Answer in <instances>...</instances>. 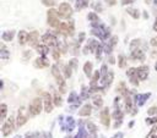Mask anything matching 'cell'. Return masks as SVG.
<instances>
[{
	"mask_svg": "<svg viewBox=\"0 0 157 138\" xmlns=\"http://www.w3.org/2000/svg\"><path fill=\"white\" fill-rule=\"evenodd\" d=\"M52 75L54 76V78L57 81V85L59 86L60 93H65L66 92V83H65V80H64V77L61 76L60 71H59V69H58L57 65L52 66Z\"/></svg>",
	"mask_w": 157,
	"mask_h": 138,
	"instance_id": "obj_1",
	"label": "cell"
},
{
	"mask_svg": "<svg viewBox=\"0 0 157 138\" xmlns=\"http://www.w3.org/2000/svg\"><path fill=\"white\" fill-rule=\"evenodd\" d=\"M47 22L50 27H59V15H58V11L54 9H49L47 12Z\"/></svg>",
	"mask_w": 157,
	"mask_h": 138,
	"instance_id": "obj_2",
	"label": "cell"
},
{
	"mask_svg": "<svg viewBox=\"0 0 157 138\" xmlns=\"http://www.w3.org/2000/svg\"><path fill=\"white\" fill-rule=\"evenodd\" d=\"M42 111V99L40 98H34L32 100V103L30 104V107H28V112L32 116H37Z\"/></svg>",
	"mask_w": 157,
	"mask_h": 138,
	"instance_id": "obj_3",
	"label": "cell"
},
{
	"mask_svg": "<svg viewBox=\"0 0 157 138\" xmlns=\"http://www.w3.org/2000/svg\"><path fill=\"white\" fill-rule=\"evenodd\" d=\"M58 15L61 19H69L73 15V9L69 3H61L59 5V10H58Z\"/></svg>",
	"mask_w": 157,
	"mask_h": 138,
	"instance_id": "obj_4",
	"label": "cell"
},
{
	"mask_svg": "<svg viewBox=\"0 0 157 138\" xmlns=\"http://www.w3.org/2000/svg\"><path fill=\"white\" fill-rule=\"evenodd\" d=\"M13 131H14V117H10L3 125L1 132H3L4 137H8V136H10L11 133H13Z\"/></svg>",
	"mask_w": 157,
	"mask_h": 138,
	"instance_id": "obj_5",
	"label": "cell"
},
{
	"mask_svg": "<svg viewBox=\"0 0 157 138\" xmlns=\"http://www.w3.org/2000/svg\"><path fill=\"white\" fill-rule=\"evenodd\" d=\"M42 42L45 45H48V46L58 48V39L54 37L53 34H50V33H45L42 37Z\"/></svg>",
	"mask_w": 157,
	"mask_h": 138,
	"instance_id": "obj_6",
	"label": "cell"
},
{
	"mask_svg": "<svg viewBox=\"0 0 157 138\" xmlns=\"http://www.w3.org/2000/svg\"><path fill=\"white\" fill-rule=\"evenodd\" d=\"M126 76L130 78V83L133 86H139V76H137V71L136 69H129L126 71Z\"/></svg>",
	"mask_w": 157,
	"mask_h": 138,
	"instance_id": "obj_7",
	"label": "cell"
},
{
	"mask_svg": "<svg viewBox=\"0 0 157 138\" xmlns=\"http://www.w3.org/2000/svg\"><path fill=\"white\" fill-rule=\"evenodd\" d=\"M43 98H44V111L49 114L53 110V99H52V95L49 93H44Z\"/></svg>",
	"mask_w": 157,
	"mask_h": 138,
	"instance_id": "obj_8",
	"label": "cell"
},
{
	"mask_svg": "<svg viewBox=\"0 0 157 138\" xmlns=\"http://www.w3.org/2000/svg\"><path fill=\"white\" fill-rule=\"evenodd\" d=\"M101 122L103 126H106V127H109V125H110V117H109V110H108V107H103L102 111H101Z\"/></svg>",
	"mask_w": 157,
	"mask_h": 138,
	"instance_id": "obj_9",
	"label": "cell"
},
{
	"mask_svg": "<svg viewBox=\"0 0 157 138\" xmlns=\"http://www.w3.org/2000/svg\"><path fill=\"white\" fill-rule=\"evenodd\" d=\"M33 65H34V67H37V69H45V67H49V61L45 56H39L34 60Z\"/></svg>",
	"mask_w": 157,
	"mask_h": 138,
	"instance_id": "obj_10",
	"label": "cell"
},
{
	"mask_svg": "<svg viewBox=\"0 0 157 138\" xmlns=\"http://www.w3.org/2000/svg\"><path fill=\"white\" fill-rule=\"evenodd\" d=\"M136 71H137L139 80L145 81V80L147 78V76H149L150 69H149V66H140V67H137V69H136Z\"/></svg>",
	"mask_w": 157,
	"mask_h": 138,
	"instance_id": "obj_11",
	"label": "cell"
},
{
	"mask_svg": "<svg viewBox=\"0 0 157 138\" xmlns=\"http://www.w3.org/2000/svg\"><path fill=\"white\" fill-rule=\"evenodd\" d=\"M151 97V93H144V94H136L135 97V104L136 106H142L149 98Z\"/></svg>",
	"mask_w": 157,
	"mask_h": 138,
	"instance_id": "obj_12",
	"label": "cell"
},
{
	"mask_svg": "<svg viewBox=\"0 0 157 138\" xmlns=\"http://www.w3.org/2000/svg\"><path fill=\"white\" fill-rule=\"evenodd\" d=\"M113 78H114V74H113V71H108V72L106 74V76H103V80L101 81L102 83V87H108L110 86V83L113 82Z\"/></svg>",
	"mask_w": 157,
	"mask_h": 138,
	"instance_id": "obj_13",
	"label": "cell"
},
{
	"mask_svg": "<svg viewBox=\"0 0 157 138\" xmlns=\"http://www.w3.org/2000/svg\"><path fill=\"white\" fill-rule=\"evenodd\" d=\"M131 58L134 60H139V61H144L145 60V54L141 49H139V48H135V49L131 50Z\"/></svg>",
	"mask_w": 157,
	"mask_h": 138,
	"instance_id": "obj_14",
	"label": "cell"
},
{
	"mask_svg": "<svg viewBox=\"0 0 157 138\" xmlns=\"http://www.w3.org/2000/svg\"><path fill=\"white\" fill-rule=\"evenodd\" d=\"M117 42H118V37H117V35H114V37L110 38L108 40V43L106 44V46H104V53H106V54H110V53H112L113 46L117 44Z\"/></svg>",
	"mask_w": 157,
	"mask_h": 138,
	"instance_id": "obj_15",
	"label": "cell"
},
{
	"mask_svg": "<svg viewBox=\"0 0 157 138\" xmlns=\"http://www.w3.org/2000/svg\"><path fill=\"white\" fill-rule=\"evenodd\" d=\"M27 116L24 115V107H21V109L19 110V114H17V119H16V121H17V126L19 127H21V126H24L26 122H27Z\"/></svg>",
	"mask_w": 157,
	"mask_h": 138,
	"instance_id": "obj_16",
	"label": "cell"
},
{
	"mask_svg": "<svg viewBox=\"0 0 157 138\" xmlns=\"http://www.w3.org/2000/svg\"><path fill=\"white\" fill-rule=\"evenodd\" d=\"M61 127L63 130H65V131H73L74 127H75V121H74V119L71 116H69L66 120H65V123H61Z\"/></svg>",
	"mask_w": 157,
	"mask_h": 138,
	"instance_id": "obj_17",
	"label": "cell"
},
{
	"mask_svg": "<svg viewBox=\"0 0 157 138\" xmlns=\"http://www.w3.org/2000/svg\"><path fill=\"white\" fill-rule=\"evenodd\" d=\"M28 35H30V34H28L26 31H20L19 32V35H17V37H19V43L21 45L26 44L28 42Z\"/></svg>",
	"mask_w": 157,
	"mask_h": 138,
	"instance_id": "obj_18",
	"label": "cell"
},
{
	"mask_svg": "<svg viewBox=\"0 0 157 138\" xmlns=\"http://www.w3.org/2000/svg\"><path fill=\"white\" fill-rule=\"evenodd\" d=\"M38 38H39L38 32H37V31H32V32L30 33V35H28V42H30V44H31V45L34 46V45L37 44Z\"/></svg>",
	"mask_w": 157,
	"mask_h": 138,
	"instance_id": "obj_19",
	"label": "cell"
},
{
	"mask_svg": "<svg viewBox=\"0 0 157 138\" xmlns=\"http://www.w3.org/2000/svg\"><path fill=\"white\" fill-rule=\"evenodd\" d=\"M91 112H92V107H91V105H90V104H86V105H84V106L80 109L79 115H80V116H89Z\"/></svg>",
	"mask_w": 157,
	"mask_h": 138,
	"instance_id": "obj_20",
	"label": "cell"
},
{
	"mask_svg": "<svg viewBox=\"0 0 157 138\" xmlns=\"http://www.w3.org/2000/svg\"><path fill=\"white\" fill-rule=\"evenodd\" d=\"M89 1L90 0H76V3H75V9L80 11V10L87 8L89 6Z\"/></svg>",
	"mask_w": 157,
	"mask_h": 138,
	"instance_id": "obj_21",
	"label": "cell"
},
{
	"mask_svg": "<svg viewBox=\"0 0 157 138\" xmlns=\"http://www.w3.org/2000/svg\"><path fill=\"white\" fill-rule=\"evenodd\" d=\"M36 49H37V53L39 54L40 56H45L49 53V48H48V45H45V44L44 45H37Z\"/></svg>",
	"mask_w": 157,
	"mask_h": 138,
	"instance_id": "obj_22",
	"label": "cell"
},
{
	"mask_svg": "<svg viewBox=\"0 0 157 138\" xmlns=\"http://www.w3.org/2000/svg\"><path fill=\"white\" fill-rule=\"evenodd\" d=\"M14 37H15V31H6L1 35L3 40H5V42H11L14 39Z\"/></svg>",
	"mask_w": 157,
	"mask_h": 138,
	"instance_id": "obj_23",
	"label": "cell"
},
{
	"mask_svg": "<svg viewBox=\"0 0 157 138\" xmlns=\"http://www.w3.org/2000/svg\"><path fill=\"white\" fill-rule=\"evenodd\" d=\"M131 109H133V100H131V98L129 97V95L125 94V111L128 114H130V112H133Z\"/></svg>",
	"mask_w": 157,
	"mask_h": 138,
	"instance_id": "obj_24",
	"label": "cell"
},
{
	"mask_svg": "<svg viewBox=\"0 0 157 138\" xmlns=\"http://www.w3.org/2000/svg\"><path fill=\"white\" fill-rule=\"evenodd\" d=\"M92 67H94L92 62H90V61L85 62V65H84V72H85V75L87 77H91V75H92Z\"/></svg>",
	"mask_w": 157,
	"mask_h": 138,
	"instance_id": "obj_25",
	"label": "cell"
},
{
	"mask_svg": "<svg viewBox=\"0 0 157 138\" xmlns=\"http://www.w3.org/2000/svg\"><path fill=\"white\" fill-rule=\"evenodd\" d=\"M58 32L63 35H69V28H68V23H60L58 27Z\"/></svg>",
	"mask_w": 157,
	"mask_h": 138,
	"instance_id": "obj_26",
	"label": "cell"
},
{
	"mask_svg": "<svg viewBox=\"0 0 157 138\" xmlns=\"http://www.w3.org/2000/svg\"><path fill=\"white\" fill-rule=\"evenodd\" d=\"M0 48H1V50H0V58H1L3 60L9 59V58H10V54H9V51H8L6 48H5V45L1 44V45H0Z\"/></svg>",
	"mask_w": 157,
	"mask_h": 138,
	"instance_id": "obj_27",
	"label": "cell"
},
{
	"mask_svg": "<svg viewBox=\"0 0 157 138\" xmlns=\"http://www.w3.org/2000/svg\"><path fill=\"white\" fill-rule=\"evenodd\" d=\"M113 119L115 120V121H121V120H123V111H121L119 107H117V109L114 110V112H113Z\"/></svg>",
	"mask_w": 157,
	"mask_h": 138,
	"instance_id": "obj_28",
	"label": "cell"
},
{
	"mask_svg": "<svg viewBox=\"0 0 157 138\" xmlns=\"http://www.w3.org/2000/svg\"><path fill=\"white\" fill-rule=\"evenodd\" d=\"M87 130L89 132H91L94 135V138H96V133H97V126L94 122H87Z\"/></svg>",
	"mask_w": 157,
	"mask_h": 138,
	"instance_id": "obj_29",
	"label": "cell"
},
{
	"mask_svg": "<svg viewBox=\"0 0 157 138\" xmlns=\"http://www.w3.org/2000/svg\"><path fill=\"white\" fill-rule=\"evenodd\" d=\"M126 12L129 14L130 16H133V19H135V20H137L139 17H140V14H139V11H137L136 9H131V8H128V9H126Z\"/></svg>",
	"mask_w": 157,
	"mask_h": 138,
	"instance_id": "obj_30",
	"label": "cell"
},
{
	"mask_svg": "<svg viewBox=\"0 0 157 138\" xmlns=\"http://www.w3.org/2000/svg\"><path fill=\"white\" fill-rule=\"evenodd\" d=\"M115 91H117V93H120V94H126V86H125V83L124 82H120L119 85L117 86V89H115Z\"/></svg>",
	"mask_w": 157,
	"mask_h": 138,
	"instance_id": "obj_31",
	"label": "cell"
},
{
	"mask_svg": "<svg viewBox=\"0 0 157 138\" xmlns=\"http://www.w3.org/2000/svg\"><path fill=\"white\" fill-rule=\"evenodd\" d=\"M0 111H1V114H0V120H5V117H6V112H8V106L6 104H1L0 105Z\"/></svg>",
	"mask_w": 157,
	"mask_h": 138,
	"instance_id": "obj_32",
	"label": "cell"
},
{
	"mask_svg": "<svg viewBox=\"0 0 157 138\" xmlns=\"http://www.w3.org/2000/svg\"><path fill=\"white\" fill-rule=\"evenodd\" d=\"M118 66L120 69H125V66H126V59L124 55H119L118 56Z\"/></svg>",
	"mask_w": 157,
	"mask_h": 138,
	"instance_id": "obj_33",
	"label": "cell"
},
{
	"mask_svg": "<svg viewBox=\"0 0 157 138\" xmlns=\"http://www.w3.org/2000/svg\"><path fill=\"white\" fill-rule=\"evenodd\" d=\"M53 103H54V105L55 106H61V104H63V99H61V97L58 93H55L54 94V98H53Z\"/></svg>",
	"mask_w": 157,
	"mask_h": 138,
	"instance_id": "obj_34",
	"label": "cell"
},
{
	"mask_svg": "<svg viewBox=\"0 0 157 138\" xmlns=\"http://www.w3.org/2000/svg\"><path fill=\"white\" fill-rule=\"evenodd\" d=\"M94 104H95L97 107H102V105H103V99L100 97V95H95V97H94Z\"/></svg>",
	"mask_w": 157,
	"mask_h": 138,
	"instance_id": "obj_35",
	"label": "cell"
},
{
	"mask_svg": "<svg viewBox=\"0 0 157 138\" xmlns=\"http://www.w3.org/2000/svg\"><path fill=\"white\" fill-rule=\"evenodd\" d=\"M87 20L91 21L92 23H95V22H98V21H100V19H98V16H97L95 12H90L89 15H87Z\"/></svg>",
	"mask_w": 157,
	"mask_h": 138,
	"instance_id": "obj_36",
	"label": "cell"
},
{
	"mask_svg": "<svg viewBox=\"0 0 157 138\" xmlns=\"http://www.w3.org/2000/svg\"><path fill=\"white\" fill-rule=\"evenodd\" d=\"M64 74H65V78H70V77H71L73 71H71L70 65H65V66H64Z\"/></svg>",
	"mask_w": 157,
	"mask_h": 138,
	"instance_id": "obj_37",
	"label": "cell"
},
{
	"mask_svg": "<svg viewBox=\"0 0 157 138\" xmlns=\"http://www.w3.org/2000/svg\"><path fill=\"white\" fill-rule=\"evenodd\" d=\"M75 100L77 101V104L80 103V99H79V98H76V93H75V92H71V94H70V97H69L68 101H69V103H74Z\"/></svg>",
	"mask_w": 157,
	"mask_h": 138,
	"instance_id": "obj_38",
	"label": "cell"
},
{
	"mask_svg": "<svg viewBox=\"0 0 157 138\" xmlns=\"http://www.w3.org/2000/svg\"><path fill=\"white\" fill-rule=\"evenodd\" d=\"M102 51H104V50H103V46L100 44V45H98V48L96 49V58H97V60H101V58H102Z\"/></svg>",
	"mask_w": 157,
	"mask_h": 138,
	"instance_id": "obj_39",
	"label": "cell"
},
{
	"mask_svg": "<svg viewBox=\"0 0 157 138\" xmlns=\"http://www.w3.org/2000/svg\"><path fill=\"white\" fill-rule=\"evenodd\" d=\"M146 138H157V127H154L152 130H151Z\"/></svg>",
	"mask_w": 157,
	"mask_h": 138,
	"instance_id": "obj_40",
	"label": "cell"
},
{
	"mask_svg": "<svg viewBox=\"0 0 157 138\" xmlns=\"http://www.w3.org/2000/svg\"><path fill=\"white\" fill-rule=\"evenodd\" d=\"M60 55H61L60 49H59V48H55V49L53 50V58H54V60H59Z\"/></svg>",
	"mask_w": 157,
	"mask_h": 138,
	"instance_id": "obj_41",
	"label": "cell"
},
{
	"mask_svg": "<svg viewBox=\"0 0 157 138\" xmlns=\"http://www.w3.org/2000/svg\"><path fill=\"white\" fill-rule=\"evenodd\" d=\"M68 28H69V35H73V34H74V31H75V28H74V22H73V21H69V22H68Z\"/></svg>",
	"mask_w": 157,
	"mask_h": 138,
	"instance_id": "obj_42",
	"label": "cell"
},
{
	"mask_svg": "<svg viewBox=\"0 0 157 138\" xmlns=\"http://www.w3.org/2000/svg\"><path fill=\"white\" fill-rule=\"evenodd\" d=\"M42 4L44 5V6H54L55 1L54 0H42Z\"/></svg>",
	"mask_w": 157,
	"mask_h": 138,
	"instance_id": "obj_43",
	"label": "cell"
},
{
	"mask_svg": "<svg viewBox=\"0 0 157 138\" xmlns=\"http://www.w3.org/2000/svg\"><path fill=\"white\" fill-rule=\"evenodd\" d=\"M147 114H149V115L150 116H152V115H155V114H157V106H151L150 107V109L147 110Z\"/></svg>",
	"mask_w": 157,
	"mask_h": 138,
	"instance_id": "obj_44",
	"label": "cell"
},
{
	"mask_svg": "<svg viewBox=\"0 0 157 138\" xmlns=\"http://www.w3.org/2000/svg\"><path fill=\"white\" fill-rule=\"evenodd\" d=\"M84 137H86V132H85V128H80V131H79V133L75 136V138H84Z\"/></svg>",
	"mask_w": 157,
	"mask_h": 138,
	"instance_id": "obj_45",
	"label": "cell"
},
{
	"mask_svg": "<svg viewBox=\"0 0 157 138\" xmlns=\"http://www.w3.org/2000/svg\"><path fill=\"white\" fill-rule=\"evenodd\" d=\"M146 123H147V125H154V123H157V116L151 117V119H146Z\"/></svg>",
	"mask_w": 157,
	"mask_h": 138,
	"instance_id": "obj_46",
	"label": "cell"
},
{
	"mask_svg": "<svg viewBox=\"0 0 157 138\" xmlns=\"http://www.w3.org/2000/svg\"><path fill=\"white\" fill-rule=\"evenodd\" d=\"M69 65H70L71 69H76L77 67V60L76 59H73L70 62H69Z\"/></svg>",
	"mask_w": 157,
	"mask_h": 138,
	"instance_id": "obj_47",
	"label": "cell"
},
{
	"mask_svg": "<svg viewBox=\"0 0 157 138\" xmlns=\"http://www.w3.org/2000/svg\"><path fill=\"white\" fill-rule=\"evenodd\" d=\"M87 97H90V92L87 93L86 88H85V87H82V94H81V98H82V99H86Z\"/></svg>",
	"mask_w": 157,
	"mask_h": 138,
	"instance_id": "obj_48",
	"label": "cell"
},
{
	"mask_svg": "<svg viewBox=\"0 0 157 138\" xmlns=\"http://www.w3.org/2000/svg\"><path fill=\"white\" fill-rule=\"evenodd\" d=\"M100 72L103 75V76H106V74L108 72V70H107V65H102V67H101V71Z\"/></svg>",
	"mask_w": 157,
	"mask_h": 138,
	"instance_id": "obj_49",
	"label": "cell"
},
{
	"mask_svg": "<svg viewBox=\"0 0 157 138\" xmlns=\"http://www.w3.org/2000/svg\"><path fill=\"white\" fill-rule=\"evenodd\" d=\"M136 0H121V5H130V4H133V3H135Z\"/></svg>",
	"mask_w": 157,
	"mask_h": 138,
	"instance_id": "obj_50",
	"label": "cell"
},
{
	"mask_svg": "<svg viewBox=\"0 0 157 138\" xmlns=\"http://www.w3.org/2000/svg\"><path fill=\"white\" fill-rule=\"evenodd\" d=\"M95 9H96V11H98V12H101V11H103L102 4H101V3H97V4L95 5Z\"/></svg>",
	"mask_w": 157,
	"mask_h": 138,
	"instance_id": "obj_51",
	"label": "cell"
},
{
	"mask_svg": "<svg viewBox=\"0 0 157 138\" xmlns=\"http://www.w3.org/2000/svg\"><path fill=\"white\" fill-rule=\"evenodd\" d=\"M104 1H106L109 6H114V5L117 4V0H104Z\"/></svg>",
	"mask_w": 157,
	"mask_h": 138,
	"instance_id": "obj_52",
	"label": "cell"
},
{
	"mask_svg": "<svg viewBox=\"0 0 157 138\" xmlns=\"http://www.w3.org/2000/svg\"><path fill=\"white\" fill-rule=\"evenodd\" d=\"M84 39H85V33H84V32H81V33H80V37H79V44H80V43H82Z\"/></svg>",
	"mask_w": 157,
	"mask_h": 138,
	"instance_id": "obj_53",
	"label": "cell"
},
{
	"mask_svg": "<svg viewBox=\"0 0 157 138\" xmlns=\"http://www.w3.org/2000/svg\"><path fill=\"white\" fill-rule=\"evenodd\" d=\"M151 45H152V46H157V37L151 39Z\"/></svg>",
	"mask_w": 157,
	"mask_h": 138,
	"instance_id": "obj_54",
	"label": "cell"
},
{
	"mask_svg": "<svg viewBox=\"0 0 157 138\" xmlns=\"http://www.w3.org/2000/svg\"><path fill=\"white\" fill-rule=\"evenodd\" d=\"M108 61H109L110 65H114V64H115V59H114L113 56H109V60H108Z\"/></svg>",
	"mask_w": 157,
	"mask_h": 138,
	"instance_id": "obj_55",
	"label": "cell"
},
{
	"mask_svg": "<svg viewBox=\"0 0 157 138\" xmlns=\"http://www.w3.org/2000/svg\"><path fill=\"white\" fill-rule=\"evenodd\" d=\"M39 138H50V135H47V133H43V135H40Z\"/></svg>",
	"mask_w": 157,
	"mask_h": 138,
	"instance_id": "obj_56",
	"label": "cell"
},
{
	"mask_svg": "<svg viewBox=\"0 0 157 138\" xmlns=\"http://www.w3.org/2000/svg\"><path fill=\"white\" fill-rule=\"evenodd\" d=\"M114 138H123V133H121V132H119V133H117L114 136Z\"/></svg>",
	"mask_w": 157,
	"mask_h": 138,
	"instance_id": "obj_57",
	"label": "cell"
},
{
	"mask_svg": "<svg viewBox=\"0 0 157 138\" xmlns=\"http://www.w3.org/2000/svg\"><path fill=\"white\" fill-rule=\"evenodd\" d=\"M154 31L157 33V19H156V21H155V23H154Z\"/></svg>",
	"mask_w": 157,
	"mask_h": 138,
	"instance_id": "obj_58",
	"label": "cell"
},
{
	"mask_svg": "<svg viewBox=\"0 0 157 138\" xmlns=\"http://www.w3.org/2000/svg\"><path fill=\"white\" fill-rule=\"evenodd\" d=\"M33 137H34L33 133H27V135H26V138H33Z\"/></svg>",
	"mask_w": 157,
	"mask_h": 138,
	"instance_id": "obj_59",
	"label": "cell"
},
{
	"mask_svg": "<svg viewBox=\"0 0 157 138\" xmlns=\"http://www.w3.org/2000/svg\"><path fill=\"white\" fill-rule=\"evenodd\" d=\"M133 126H134V121H131V122L129 123V127H133Z\"/></svg>",
	"mask_w": 157,
	"mask_h": 138,
	"instance_id": "obj_60",
	"label": "cell"
},
{
	"mask_svg": "<svg viewBox=\"0 0 157 138\" xmlns=\"http://www.w3.org/2000/svg\"><path fill=\"white\" fill-rule=\"evenodd\" d=\"M155 69H156V71H157V61H156V64H155Z\"/></svg>",
	"mask_w": 157,
	"mask_h": 138,
	"instance_id": "obj_61",
	"label": "cell"
},
{
	"mask_svg": "<svg viewBox=\"0 0 157 138\" xmlns=\"http://www.w3.org/2000/svg\"><path fill=\"white\" fill-rule=\"evenodd\" d=\"M65 138H73V137H70V136H68V137H65Z\"/></svg>",
	"mask_w": 157,
	"mask_h": 138,
	"instance_id": "obj_62",
	"label": "cell"
},
{
	"mask_svg": "<svg viewBox=\"0 0 157 138\" xmlns=\"http://www.w3.org/2000/svg\"><path fill=\"white\" fill-rule=\"evenodd\" d=\"M15 138H21V137H20V136H16V137H15Z\"/></svg>",
	"mask_w": 157,
	"mask_h": 138,
	"instance_id": "obj_63",
	"label": "cell"
},
{
	"mask_svg": "<svg viewBox=\"0 0 157 138\" xmlns=\"http://www.w3.org/2000/svg\"><path fill=\"white\" fill-rule=\"evenodd\" d=\"M146 3H150V0H146Z\"/></svg>",
	"mask_w": 157,
	"mask_h": 138,
	"instance_id": "obj_64",
	"label": "cell"
}]
</instances>
